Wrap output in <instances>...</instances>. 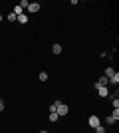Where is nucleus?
<instances>
[{
  "label": "nucleus",
  "mask_w": 119,
  "mask_h": 133,
  "mask_svg": "<svg viewBox=\"0 0 119 133\" xmlns=\"http://www.w3.org/2000/svg\"><path fill=\"white\" fill-rule=\"evenodd\" d=\"M95 85H109V79L105 78V76H101V78L97 79V83H95Z\"/></svg>",
  "instance_id": "nucleus-9"
},
{
  "label": "nucleus",
  "mask_w": 119,
  "mask_h": 133,
  "mask_svg": "<svg viewBox=\"0 0 119 133\" xmlns=\"http://www.w3.org/2000/svg\"><path fill=\"white\" fill-rule=\"evenodd\" d=\"M48 119H50V121L54 123V121H58V119H60V115H58L56 111H50V117H48Z\"/></svg>",
  "instance_id": "nucleus-11"
},
{
  "label": "nucleus",
  "mask_w": 119,
  "mask_h": 133,
  "mask_svg": "<svg viewBox=\"0 0 119 133\" xmlns=\"http://www.w3.org/2000/svg\"><path fill=\"white\" fill-rule=\"evenodd\" d=\"M115 72H117V70H113V68H105V72H103V76H105V78L109 79V78H111V76H113Z\"/></svg>",
  "instance_id": "nucleus-8"
},
{
  "label": "nucleus",
  "mask_w": 119,
  "mask_h": 133,
  "mask_svg": "<svg viewBox=\"0 0 119 133\" xmlns=\"http://www.w3.org/2000/svg\"><path fill=\"white\" fill-rule=\"evenodd\" d=\"M28 4H30L28 0H20V4H18V6H20V8H22L24 12H26V8H28Z\"/></svg>",
  "instance_id": "nucleus-13"
},
{
  "label": "nucleus",
  "mask_w": 119,
  "mask_h": 133,
  "mask_svg": "<svg viewBox=\"0 0 119 133\" xmlns=\"http://www.w3.org/2000/svg\"><path fill=\"white\" fill-rule=\"evenodd\" d=\"M38 10H40V4H38V2H30L28 8H26V12H28V14H36Z\"/></svg>",
  "instance_id": "nucleus-5"
},
{
  "label": "nucleus",
  "mask_w": 119,
  "mask_h": 133,
  "mask_svg": "<svg viewBox=\"0 0 119 133\" xmlns=\"http://www.w3.org/2000/svg\"><path fill=\"white\" fill-rule=\"evenodd\" d=\"M16 14H14V12H10V14H8V16H6V20H10V22H16Z\"/></svg>",
  "instance_id": "nucleus-15"
},
{
  "label": "nucleus",
  "mask_w": 119,
  "mask_h": 133,
  "mask_svg": "<svg viewBox=\"0 0 119 133\" xmlns=\"http://www.w3.org/2000/svg\"><path fill=\"white\" fill-rule=\"evenodd\" d=\"M109 83H111V85H117V83H119V74H117V72L109 78Z\"/></svg>",
  "instance_id": "nucleus-7"
},
{
  "label": "nucleus",
  "mask_w": 119,
  "mask_h": 133,
  "mask_svg": "<svg viewBox=\"0 0 119 133\" xmlns=\"http://www.w3.org/2000/svg\"><path fill=\"white\" fill-rule=\"evenodd\" d=\"M111 105H113V109H119V99L115 95H111Z\"/></svg>",
  "instance_id": "nucleus-12"
},
{
  "label": "nucleus",
  "mask_w": 119,
  "mask_h": 133,
  "mask_svg": "<svg viewBox=\"0 0 119 133\" xmlns=\"http://www.w3.org/2000/svg\"><path fill=\"white\" fill-rule=\"evenodd\" d=\"M0 111H4V103L2 101H0Z\"/></svg>",
  "instance_id": "nucleus-17"
},
{
  "label": "nucleus",
  "mask_w": 119,
  "mask_h": 133,
  "mask_svg": "<svg viewBox=\"0 0 119 133\" xmlns=\"http://www.w3.org/2000/svg\"><path fill=\"white\" fill-rule=\"evenodd\" d=\"M16 22H20V24H28V14L24 12V14H20V16L16 18Z\"/></svg>",
  "instance_id": "nucleus-6"
},
{
  "label": "nucleus",
  "mask_w": 119,
  "mask_h": 133,
  "mask_svg": "<svg viewBox=\"0 0 119 133\" xmlns=\"http://www.w3.org/2000/svg\"><path fill=\"white\" fill-rule=\"evenodd\" d=\"M95 133H105V125H99V127H95Z\"/></svg>",
  "instance_id": "nucleus-16"
},
{
  "label": "nucleus",
  "mask_w": 119,
  "mask_h": 133,
  "mask_svg": "<svg viewBox=\"0 0 119 133\" xmlns=\"http://www.w3.org/2000/svg\"><path fill=\"white\" fill-rule=\"evenodd\" d=\"M52 52H54V54H62V44H54V46H52Z\"/></svg>",
  "instance_id": "nucleus-10"
},
{
  "label": "nucleus",
  "mask_w": 119,
  "mask_h": 133,
  "mask_svg": "<svg viewBox=\"0 0 119 133\" xmlns=\"http://www.w3.org/2000/svg\"><path fill=\"white\" fill-rule=\"evenodd\" d=\"M95 89H97V94L101 95V97H107L109 95V88L107 85H95Z\"/></svg>",
  "instance_id": "nucleus-4"
},
{
  "label": "nucleus",
  "mask_w": 119,
  "mask_h": 133,
  "mask_svg": "<svg viewBox=\"0 0 119 133\" xmlns=\"http://www.w3.org/2000/svg\"><path fill=\"white\" fill-rule=\"evenodd\" d=\"M87 123H89V127H99V125H101V123H99V117L97 115H89V119H87Z\"/></svg>",
  "instance_id": "nucleus-3"
},
{
  "label": "nucleus",
  "mask_w": 119,
  "mask_h": 133,
  "mask_svg": "<svg viewBox=\"0 0 119 133\" xmlns=\"http://www.w3.org/2000/svg\"><path fill=\"white\" fill-rule=\"evenodd\" d=\"M40 133H48V131H46V129H42V131H40Z\"/></svg>",
  "instance_id": "nucleus-18"
},
{
  "label": "nucleus",
  "mask_w": 119,
  "mask_h": 133,
  "mask_svg": "<svg viewBox=\"0 0 119 133\" xmlns=\"http://www.w3.org/2000/svg\"><path fill=\"white\" fill-rule=\"evenodd\" d=\"M68 105H66V103H62V101H58V107H56V113L60 117H64V115H68Z\"/></svg>",
  "instance_id": "nucleus-2"
},
{
  "label": "nucleus",
  "mask_w": 119,
  "mask_h": 133,
  "mask_svg": "<svg viewBox=\"0 0 119 133\" xmlns=\"http://www.w3.org/2000/svg\"><path fill=\"white\" fill-rule=\"evenodd\" d=\"M117 119H119V109H113V113H111V115L105 117V125H113Z\"/></svg>",
  "instance_id": "nucleus-1"
},
{
  "label": "nucleus",
  "mask_w": 119,
  "mask_h": 133,
  "mask_svg": "<svg viewBox=\"0 0 119 133\" xmlns=\"http://www.w3.org/2000/svg\"><path fill=\"white\" fill-rule=\"evenodd\" d=\"M2 20H4V18H2V14H0V22H2Z\"/></svg>",
  "instance_id": "nucleus-19"
},
{
  "label": "nucleus",
  "mask_w": 119,
  "mask_h": 133,
  "mask_svg": "<svg viewBox=\"0 0 119 133\" xmlns=\"http://www.w3.org/2000/svg\"><path fill=\"white\" fill-rule=\"evenodd\" d=\"M38 79H40V82H48V74H46V72H40Z\"/></svg>",
  "instance_id": "nucleus-14"
}]
</instances>
